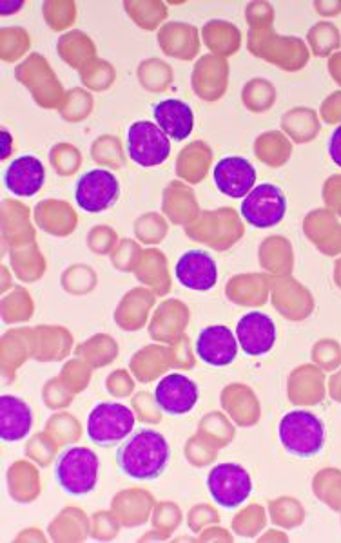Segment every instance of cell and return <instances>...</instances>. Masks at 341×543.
<instances>
[{
	"mask_svg": "<svg viewBox=\"0 0 341 543\" xmlns=\"http://www.w3.org/2000/svg\"><path fill=\"white\" fill-rule=\"evenodd\" d=\"M200 391L193 379L182 373H169L158 382L155 390L156 406L167 415H186L195 410Z\"/></svg>",
	"mask_w": 341,
	"mask_h": 543,
	"instance_id": "9c48e42d",
	"label": "cell"
},
{
	"mask_svg": "<svg viewBox=\"0 0 341 543\" xmlns=\"http://www.w3.org/2000/svg\"><path fill=\"white\" fill-rule=\"evenodd\" d=\"M171 449L166 437L153 429H140L117 451V466L126 477L156 480L169 464Z\"/></svg>",
	"mask_w": 341,
	"mask_h": 543,
	"instance_id": "6da1fadb",
	"label": "cell"
},
{
	"mask_svg": "<svg viewBox=\"0 0 341 543\" xmlns=\"http://www.w3.org/2000/svg\"><path fill=\"white\" fill-rule=\"evenodd\" d=\"M127 154L140 167H156L169 158L171 140L158 125L138 120L127 129Z\"/></svg>",
	"mask_w": 341,
	"mask_h": 543,
	"instance_id": "52a82bcc",
	"label": "cell"
},
{
	"mask_svg": "<svg viewBox=\"0 0 341 543\" xmlns=\"http://www.w3.org/2000/svg\"><path fill=\"white\" fill-rule=\"evenodd\" d=\"M46 181V169L37 156L24 154L8 165L4 172V187L19 196V198H31L40 192Z\"/></svg>",
	"mask_w": 341,
	"mask_h": 543,
	"instance_id": "5bb4252c",
	"label": "cell"
},
{
	"mask_svg": "<svg viewBox=\"0 0 341 543\" xmlns=\"http://www.w3.org/2000/svg\"><path fill=\"white\" fill-rule=\"evenodd\" d=\"M329 156L332 162L336 163L341 169V125L334 129L329 140Z\"/></svg>",
	"mask_w": 341,
	"mask_h": 543,
	"instance_id": "e0dca14e",
	"label": "cell"
},
{
	"mask_svg": "<svg viewBox=\"0 0 341 543\" xmlns=\"http://www.w3.org/2000/svg\"><path fill=\"white\" fill-rule=\"evenodd\" d=\"M238 339L233 330H229L224 324H213L207 326L196 339V355L200 361L215 366V368H224L229 366L238 355Z\"/></svg>",
	"mask_w": 341,
	"mask_h": 543,
	"instance_id": "7c38bea8",
	"label": "cell"
},
{
	"mask_svg": "<svg viewBox=\"0 0 341 543\" xmlns=\"http://www.w3.org/2000/svg\"><path fill=\"white\" fill-rule=\"evenodd\" d=\"M236 339L245 355L262 357L274 348L276 324L264 312H249L236 324Z\"/></svg>",
	"mask_w": 341,
	"mask_h": 543,
	"instance_id": "8fae6325",
	"label": "cell"
},
{
	"mask_svg": "<svg viewBox=\"0 0 341 543\" xmlns=\"http://www.w3.org/2000/svg\"><path fill=\"white\" fill-rule=\"evenodd\" d=\"M240 214L254 229H273L287 214V198L274 183L256 185L242 201Z\"/></svg>",
	"mask_w": 341,
	"mask_h": 543,
	"instance_id": "5b68a950",
	"label": "cell"
},
{
	"mask_svg": "<svg viewBox=\"0 0 341 543\" xmlns=\"http://www.w3.org/2000/svg\"><path fill=\"white\" fill-rule=\"evenodd\" d=\"M120 196V183L113 172L93 169L84 172L75 187V201L78 207L89 214H98L111 209Z\"/></svg>",
	"mask_w": 341,
	"mask_h": 543,
	"instance_id": "ba28073f",
	"label": "cell"
},
{
	"mask_svg": "<svg viewBox=\"0 0 341 543\" xmlns=\"http://www.w3.org/2000/svg\"><path fill=\"white\" fill-rule=\"evenodd\" d=\"M176 279L195 292H207L218 281V267L215 259L204 250H187L178 259L175 268Z\"/></svg>",
	"mask_w": 341,
	"mask_h": 543,
	"instance_id": "4fadbf2b",
	"label": "cell"
},
{
	"mask_svg": "<svg viewBox=\"0 0 341 543\" xmlns=\"http://www.w3.org/2000/svg\"><path fill=\"white\" fill-rule=\"evenodd\" d=\"M153 118L155 124L169 136V140L182 142L193 133L195 127V113L191 105L176 100V98H167L153 107Z\"/></svg>",
	"mask_w": 341,
	"mask_h": 543,
	"instance_id": "9a60e30c",
	"label": "cell"
},
{
	"mask_svg": "<svg viewBox=\"0 0 341 543\" xmlns=\"http://www.w3.org/2000/svg\"><path fill=\"white\" fill-rule=\"evenodd\" d=\"M256 176L253 163L242 156H225L216 163L213 171L216 189L233 200H244L253 191Z\"/></svg>",
	"mask_w": 341,
	"mask_h": 543,
	"instance_id": "30bf717a",
	"label": "cell"
},
{
	"mask_svg": "<svg viewBox=\"0 0 341 543\" xmlns=\"http://www.w3.org/2000/svg\"><path fill=\"white\" fill-rule=\"evenodd\" d=\"M207 491L220 507L234 509L253 493V480L244 466L225 462L213 467L207 475Z\"/></svg>",
	"mask_w": 341,
	"mask_h": 543,
	"instance_id": "8992f818",
	"label": "cell"
},
{
	"mask_svg": "<svg viewBox=\"0 0 341 543\" xmlns=\"http://www.w3.org/2000/svg\"><path fill=\"white\" fill-rule=\"evenodd\" d=\"M278 437L285 451L294 457H316L325 446V424L311 411H289L280 420Z\"/></svg>",
	"mask_w": 341,
	"mask_h": 543,
	"instance_id": "7a4b0ae2",
	"label": "cell"
},
{
	"mask_svg": "<svg viewBox=\"0 0 341 543\" xmlns=\"http://www.w3.org/2000/svg\"><path fill=\"white\" fill-rule=\"evenodd\" d=\"M135 428V413L118 402H100L88 417V437L100 448L117 446Z\"/></svg>",
	"mask_w": 341,
	"mask_h": 543,
	"instance_id": "277c9868",
	"label": "cell"
},
{
	"mask_svg": "<svg viewBox=\"0 0 341 543\" xmlns=\"http://www.w3.org/2000/svg\"><path fill=\"white\" fill-rule=\"evenodd\" d=\"M33 426V411L28 402L15 395L0 397V439L4 442H19L30 435Z\"/></svg>",
	"mask_w": 341,
	"mask_h": 543,
	"instance_id": "2e32d148",
	"label": "cell"
},
{
	"mask_svg": "<svg viewBox=\"0 0 341 543\" xmlns=\"http://www.w3.org/2000/svg\"><path fill=\"white\" fill-rule=\"evenodd\" d=\"M98 469L100 460L95 451L75 446L60 455L55 466V478L57 484L69 495H89L97 487Z\"/></svg>",
	"mask_w": 341,
	"mask_h": 543,
	"instance_id": "3957f363",
	"label": "cell"
},
{
	"mask_svg": "<svg viewBox=\"0 0 341 543\" xmlns=\"http://www.w3.org/2000/svg\"><path fill=\"white\" fill-rule=\"evenodd\" d=\"M11 153V134L8 131H2V160H6Z\"/></svg>",
	"mask_w": 341,
	"mask_h": 543,
	"instance_id": "ac0fdd59",
	"label": "cell"
}]
</instances>
